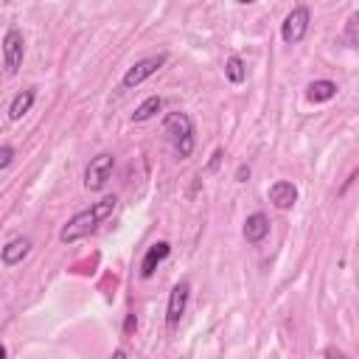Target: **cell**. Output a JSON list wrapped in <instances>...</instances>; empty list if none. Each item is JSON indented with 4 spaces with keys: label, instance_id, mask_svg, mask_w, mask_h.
I'll use <instances>...</instances> for the list:
<instances>
[{
    "label": "cell",
    "instance_id": "6da1fadb",
    "mask_svg": "<svg viewBox=\"0 0 359 359\" xmlns=\"http://www.w3.org/2000/svg\"><path fill=\"white\" fill-rule=\"evenodd\" d=\"M115 196H104L101 202H95L93 208H87V210H81V213H76L65 227H62V233H59V238L65 241V244H70V241H79V238H84V236H90L95 227H98V222L101 219H107L112 210H115Z\"/></svg>",
    "mask_w": 359,
    "mask_h": 359
},
{
    "label": "cell",
    "instance_id": "7a4b0ae2",
    "mask_svg": "<svg viewBox=\"0 0 359 359\" xmlns=\"http://www.w3.org/2000/svg\"><path fill=\"white\" fill-rule=\"evenodd\" d=\"M165 135H171V140L177 143V151L180 157H188L191 149H194V140H191V118L185 112H171L163 123Z\"/></svg>",
    "mask_w": 359,
    "mask_h": 359
},
{
    "label": "cell",
    "instance_id": "3957f363",
    "mask_svg": "<svg viewBox=\"0 0 359 359\" xmlns=\"http://www.w3.org/2000/svg\"><path fill=\"white\" fill-rule=\"evenodd\" d=\"M22 34L17 31V28H11V31H6V36H3V65H6V73L8 76H14L17 73V67H20V62H22Z\"/></svg>",
    "mask_w": 359,
    "mask_h": 359
},
{
    "label": "cell",
    "instance_id": "277c9868",
    "mask_svg": "<svg viewBox=\"0 0 359 359\" xmlns=\"http://www.w3.org/2000/svg\"><path fill=\"white\" fill-rule=\"evenodd\" d=\"M163 65H165V53H160V56H149V59L132 65V67L126 70V76H123V87H137L143 79H149L151 73H157Z\"/></svg>",
    "mask_w": 359,
    "mask_h": 359
},
{
    "label": "cell",
    "instance_id": "5b68a950",
    "mask_svg": "<svg viewBox=\"0 0 359 359\" xmlns=\"http://www.w3.org/2000/svg\"><path fill=\"white\" fill-rule=\"evenodd\" d=\"M109 171H112V154H98L95 160H90V165H87V174H84V182H87V188H90V191H98V188H104V182H107Z\"/></svg>",
    "mask_w": 359,
    "mask_h": 359
},
{
    "label": "cell",
    "instance_id": "8992f818",
    "mask_svg": "<svg viewBox=\"0 0 359 359\" xmlns=\"http://www.w3.org/2000/svg\"><path fill=\"white\" fill-rule=\"evenodd\" d=\"M306 31H309V8H294L286 20H283V39L286 42H300L303 36H306Z\"/></svg>",
    "mask_w": 359,
    "mask_h": 359
},
{
    "label": "cell",
    "instance_id": "52a82bcc",
    "mask_svg": "<svg viewBox=\"0 0 359 359\" xmlns=\"http://www.w3.org/2000/svg\"><path fill=\"white\" fill-rule=\"evenodd\" d=\"M185 300H188V283H177L174 292H171V300H168V325H177L182 311H185Z\"/></svg>",
    "mask_w": 359,
    "mask_h": 359
},
{
    "label": "cell",
    "instance_id": "ba28073f",
    "mask_svg": "<svg viewBox=\"0 0 359 359\" xmlns=\"http://www.w3.org/2000/svg\"><path fill=\"white\" fill-rule=\"evenodd\" d=\"M269 199H272L278 208H292L294 199H297V191H294L292 182H275V185L269 188Z\"/></svg>",
    "mask_w": 359,
    "mask_h": 359
},
{
    "label": "cell",
    "instance_id": "9c48e42d",
    "mask_svg": "<svg viewBox=\"0 0 359 359\" xmlns=\"http://www.w3.org/2000/svg\"><path fill=\"white\" fill-rule=\"evenodd\" d=\"M266 233H269V222H266L264 213H252V216L244 222V236H247V241H261Z\"/></svg>",
    "mask_w": 359,
    "mask_h": 359
},
{
    "label": "cell",
    "instance_id": "30bf717a",
    "mask_svg": "<svg viewBox=\"0 0 359 359\" xmlns=\"http://www.w3.org/2000/svg\"><path fill=\"white\" fill-rule=\"evenodd\" d=\"M165 255H168V244H165V241H160V244L149 247V252H146V258H143V264H140V272H143V278H149V275L157 269V264H160Z\"/></svg>",
    "mask_w": 359,
    "mask_h": 359
},
{
    "label": "cell",
    "instance_id": "8fae6325",
    "mask_svg": "<svg viewBox=\"0 0 359 359\" xmlns=\"http://www.w3.org/2000/svg\"><path fill=\"white\" fill-rule=\"evenodd\" d=\"M28 250H31V241L28 238H14V241H8V247L3 250V264H17V261H22L25 255H28Z\"/></svg>",
    "mask_w": 359,
    "mask_h": 359
},
{
    "label": "cell",
    "instance_id": "7c38bea8",
    "mask_svg": "<svg viewBox=\"0 0 359 359\" xmlns=\"http://www.w3.org/2000/svg\"><path fill=\"white\" fill-rule=\"evenodd\" d=\"M337 95V84L334 81H314L309 84V98L311 101H328Z\"/></svg>",
    "mask_w": 359,
    "mask_h": 359
},
{
    "label": "cell",
    "instance_id": "4fadbf2b",
    "mask_svg": "<svg viewBox=\"0 0 359 359\" xmlns=\"http://www.w3.org/2000/svg\"><path fill=\"white\" fill-rule=\"evenodd\" d=\"M31 104H34V93H20V95L11 101V107H8V115L17 121V118H22V115L31 109Z\"/></svg>",
    "mask_w": 359,
    "mask_h": 359
},
{
    "label": "cell",
    "instance_id": "5bb4252c",
    "mask_svg": "<svg viewBox=\"0 0 359 359\" xmlns=\"http://www.w3.org/2000/svg\"><path fill=\"white\" fill-rule=\"evenodd\" d=\"M160 107H163V101H160L157 95L146 98V101H143V104H140V107L135 109V121H149V118H151V115H154V112H157Z\"/></svg>",
    "mask_w": 359,
    "mask_h": 359
},
{
    "label": "cell",
    "instance_id": "9a60e30c",
    "mask_svg": "<svg viewBox=\"0 0 359 359\" xmlns=\"http://www.w3.org/2000/svg\"><path fill=\"white\" fill-rule=\"evenodd\" d=\"M244 76H247L244 62H241L238 56H230V59H227V79H230L233 84H241V81H244Z\"/></svg>",
    "mask_w": 359,
    "mask_h": 359
},
{
    "label": "cell",
    "instance_id": "2e32d148",
    "mask_svg": "<svg viewBox=\"0 0 359 359\" xmlns=\"http://www.w3.org/2000/svg\"><path fill=\"white\" fill-rule=\"evenodd\" d=\"M8 163H11V146H3V149H0V165L6 168Z\"/></svg>",
    "mask_w": 359,
    "mask_h": 359
},
{
    "label": "cell",
    "instance_id": "e0dca14e",
    "mask_svg": "<svg viewBox=\"0 0 359 359\" xmlns=\"http://www.w3.org/2000/svg\"><path fill=\"white\" fill-rule=\"evenodd\" d=\"M325 356H328V359H345V356H342L337 348H328V351H325Z\"/></svg>",
    "mask_w": 359,
    "mask_h": 359
},
{
    "label": "cell",
    "instance_id": "ac0fdd59",
    "mask_svg": "<svg viewBox=\"0 0 359 359\" xmlns=\"http://www.w3.org/2000/svg\"><path fill=\"white\" fill-rule=\"evenodd\" d=\"M112 359H126V353H123V351H115V356H112Z\"/></svg>",
    "mask_w": 359,
    "mask_h": 359
}]
</instances>
